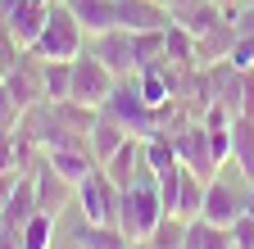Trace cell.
Returning <instances> with one entry per match:
<instances>
[{
    "mask_svg": "<svg viewBox=\"0 0 254 249\" xmlns=\"http://www.w3.org/2000/svg\"><path fill=\"white\" fill-rule=\"evenodd\" d=\"M173 23V9L164 0H118V27L127 32H159Z\"/></svg>",
    "mask_w": 254,
    "mask_h": 249,
    "instance_id": "obj_11",
    "label": "cell"
},
{
    "mask_svg": "<svg viewBox=\"0 0 254 249\" xmlns=\"http://www.w3.org/2000/svg\"><path fill=\"white\" fill-rule=\"evenodd\" d=\"M232 163L245 181H254V118H232Z\"/></svg>",
    "mask_w": 254,
    "mask_h": 249,
    "instance_id": "obj_18",
    "label": "cell"
},
{
    "mask_svg": "<svg viewBox=\"0 0 254 249\" xmlns=\"http://www.w3.org/2000/svg\"><path fill=\"white\" fill-rule=\"evenodd\" d=\"M232 245L236 249H254V217L250 213H241L236 222H232Z\"/></svg>",
    "mask_w": 254,
    "mask_h": 249,
    "instance_id": "obj_30",
    "label": "cell"
},
{
    "mask_svg": "<svg viewBox=\"0 0 254 249\" xmlns=\"http://www.w3.org/2000/svg\"><path fill=\"white\" fill-rule=\"evenodd\" d=\"M241 213H245V199H241L222 177H213V181L204 186V208H200V217H204V222H213V227H232Z\"/></svg>",
    "mask_w": 254,
    "mask_h": 249,
    "instance_id": "obj_12",
    "label": "cell"
},
{
    "mask_svg": "<svg viewBox=\"0 0 254 249\" xmlns=\"http://www.w3.org/2000/svg\"><path fill=\"white\" fill-rule=\"evenodd\" d=\"M32 186H37V208L41 213H64V204H73V195H77V186L73 181H64L55 168H50V159L41 154L37 159V168H32Z\"/></svg>",
    "mask_w": 254,
    "mask_h": 249,
    "instance_id": "obj_9",
    "label": "cell"
},
{
    "mask_svg": "<svg viewBox=\"0 0 254 249\" xmlns=\"http://www.w3.org/2000/svg\"><path fill=\"white\" fill-rule=\"evenodd\" d=\"M154 186H159V199H164V208H168V213H177V195H182V168H173V172H159V177H154Z\"/></svg>",
    "mask_w": 254,
    "mask_h": 249,
    "instance_id": "obj_27",
    "label": "cell"
},
{
    "mask_svg": "<svg viewBox=\"0 0 254 249\" xmlns=\"http://www.w3.org/2000/svg\"><path fill=\"white\" fill-rule=\"evenodd\" d=\"M82 50H86L82 23L73 18V9L64 5V0H55V5H50V18L41 27V37H37V46H32V54H37V59H77Z\"/></svg>",
    "mask_w": 254,
    "mask_h": 249,
    "instance_id": "obj_3",
    "label": "cell"
},
{
    "mask_svg": "<svg viewBox=\"0 0 254 249\" xmlns=\"http://www.w3.org/2000/svg\"><path fill=\"white\" fill-rule=\"evenodd\" d=\"M91 54L123 82V77H136V41L127 27H109V32L91 37Z\"/></svg>",
    "mask_w": 254,
    "mask_h": 249,
    "instance_id": "obj_8",
    "label": "cell"
},
{
    "mask_svg": "<svg viewBox=\"0 0 254 249\" xmlns=\"http://www.w3.org/2000/svg\"><path fill=\"white\" fill-rule=\"evenodd\" d=\"M73 9V18L82 23L86 37H100L109 27H118V0H64Z\"/></svg>",
    "mask_w": 254,
    "mask_h": 249,
    "instance_id": "obj_14",
    "label": "cell"
},
{
    "mask_svg": "<svg viewBox=\"0 0 254 249\" xmlns=\"http://www.w3.org/2000/svg\"><path fill=\"white\" fill-rule=\"evenodd\" d=\"M46 159H50V168H55L64 181H73V186H82L95 168H100L91 149H46Z\"/></svg>",
    "mask_w": 254,
    "mask_h": 249,
    "instance_id": "obj_17",
    "label": "cell"
},
{
    "mask_svg": "<svg viewBox=\"0 0 254 249\" xmlns=\"http://www.w3.org/2000/svg\"><path fill=\"white\" fill-rule=\"evenodd\" d=\"M136 41V73L154 68V64H168V41H164V27L159 32H132Z\"/></svg>",
    "mask_w": 254,
    "mask_h": 249,
    "instance_id": "obj_24",
    "label": "cell"
},
{
    "mask_svg": "<svg viewBox=\"0 0 254 249\" xmlns=\"http://www.w3.org/2000/svg\"><path fill=\"white\" fill-rule=\"evenodd\" d=\"M168 136H173V145H177L182 168H190V172L204 177V181L218 177V159H213V145H209V132H204V122H200V118H195V122H186V127H177V132H168Z\"/></svg>",
    "mask_w": 254,
    "mask_h": 249,
    "instance_id": "obj_6",
    "label": "cell"
},
{
    "mask_svg": "<svg viewBox=\"0 0 254 249\" xmlns=\"http://www.w3.org/2000/svg\"><path fill=\"white\" fill-rule=\"evenodd\" d=\"M100 113H109L118 127H123L127 136H136V141H145V136H154V132H159V113L145 104L141 86H136L132 77H123V82L114 86V96L100 104Z\"/></svg>",
    "mask_w": 254,
    "mask_h": 249,
    "instance_id": "obj_2",
    "label": "cell"
},
{
    "mask_svg": "<svg viewBox=\"0 0 254 249\" xmlns=\"http://www.w3.org/2000/svg\"><path fill=\"white\" fill-rule=\"evenodd\" d=\"M245 5H254V0H245Z\"/></svg>",
    "mask_w": 254,
    "mask_h": 249,
    "instance_id": "obj_34",
    "label": "cell"
},
{
    "mask_svg": "<svg viewBox=\"0 0 254 249\" xmlns=\"http://www.w3.org/2000/svg\"><path fill=\"white\" fill-rule=\"evenodd\" d=\"M0 18H5L9 37H14L23 50H32V46H37V37H41V27H46V18H50V5H41V0H18V5H14L9 14H0Z\"/></svg>",
    "mask_w": 254,
    "mask_h": 249,
    "instance_id": "obj_10",
    "label": "cell"
},
{
    "mask_svg": "<svg viewBox=\"0 0 254 249\" xmlns=\"http://www.w3.org/2000/svg\"><path fill=\"white\" fill-rule=\"evenodd\" d=\"M245 213L254 217V181H250V195H245Z\"/></svg>",
    "mask_w": 254,
    "mask_h": 249,
    "instance_id": "obj_32",
    "label": "cell"
},
{
    "mask_svg": "<svg viewBox=\"0 0 254 249\" xmlns=\"http://www.w3.org/2000/svg\"><path fill=\"white\" fill-rule=\"evenodd\" d=\"M232 46H236V23L222 18V23L209 27L204 37H195V64L209 68V64H218V59H232Z\"/></svg>",
    "mask_w": 254,
    "mask_h": 249,
    "instance_id": "obj_15",
    "label": "cell"
},
{
    "mask_svg": "<svg viewBox=\"0 0 254 249\" xmlns=\"http://www.w3.org/2000/svg\"><path fill=\"white\" fill-rule=\"evenodd\" d=\"M118 186L109 181V172L105 168H95L82 186H77V195H73V204L82 208V222H100V227H114V217H118Z\"/></svg>",
    "mask_w": 254,
    "mask_h": 249,
    "instance_id": "obj_4",
    "label": "cell"
},
{
    "mask_svg": "<svg viewBox=\"0 0 254 249\" xmlns=\"http://www.w3.org/2000/svg\"><path fill=\"white\" fill-rule=\"evenodd\" d=\"M41 82H46V100H68L73 96V59H41Z\"/></svg>",
    "mask_w": 254,
    "mask_h": 249,
    "instance_id": "obj_20",
    "label": "cell"
},
{
    "mask_svg": "<svg viewBox=\"0 0 254 249\" xmlns=\"http://www.w3.org/2000/svg\"><path fill=\"white\" fill-rule=\"evenodd\" d=\"M182 240H186V222H182L177 213H168L164 222L150 231V240H145V245H150V249H182Z\"/></svg>",
    "mask_w": 254,
    "mask_h": 249,
    "instance_id": "obj_26",
    "label": "cell"
},
{
    "mask_svg": "<svg viewBox=\"0 0 254 249\" xmlns=\"http://www.w3.org/2000/svg\"><path fill=\"white\" fill-rule=\"evenodd\" d=\"M232 64L241 73H254V37H241L236 32V46H232Z\"/></svg>",
    "mask_w": 254,
    "mask_h": 249,
    "instance_id": "obj_29",
    "label": "cell"
},
{
    "mask_svg": "<svg viewBox=\"0 0 254 249\" xmlns=\"http://www.w3.org/2000/svg\"><path fill=\"white\" fill-rule=\"evenodd\" d=\"M0 82H5V91L14 96V104H18L23 113H27L32 104H41V100H46V82H41V59L32 54V50H23V54L14 59V64L5 68V77H0Z\"/></svg>",
    "mask_w": 254,
    "mask_h": 249,
    "instance_id": "obj_7",
    "label": "cell"
},
{
    "mask_svg": "<svg viewBox=\"0 0 254 249\" xmlns=\"http://www.w3.org/2000/svg\"><path fill=\"white\" fill-rule=\"evenodd\" d=\"M73 240H77V249H132V240L118 227H100V222H82Z\"/></svg>",
    "mask_w": 254,
    "mask_h": 249,
    "instance_id": "obj_21",
    "label": "cell"
},
{
    "mask_svg": "<svg viewBox=\"0 0 254 249\" xmlns=\"http://www.w3.org/2000/svg\"><path fill=\"white\" fill-rule=\"evenodd\" d=\"M168 217L164 199H159V186L154 181H132L127 191L118 195V217H114V227L132 240V245H145L150 231L159 227Z\"/></svg>",
    "mask_w": 254,
    "mask_h": 249,
    "instance_id": "obj_1",
    "label": "cell"
},
{
    "mask_svg": "<svg viewBox=\"0 0 254 249\" xmlns=\"http://www.w3.org/2000/svg\"><path fill=\"white\" fill-rule=\"evenodd\" d=\"M100 168L109 172V181L118 186V191H127V186L136 181V172L145 168V163H141V141H136V136H127V141H123V145L109 154V159H105Z\"/></svg>",
    "mask_w": 254,
    "mask_h": 249,
    "instance_id": "obj_16",
    "label": "cell"
},
{
    "mask_svg": "<svg viewBox=\"0 0 254 249\" xmlns=\"http://www.w3.org/2000/svg\"><path fill=\"white\" fill-rule=\"evenodd\" d=\"M55 240V213H32L23 227V249H50Z\"/></svg>",
    "mask_w": 254,
    "mask_h": 249,
    "instance_id": "obj_25",
    "label": "cell"
},
{
    "mask_svg": "<svg viewBox=\"0 0 254 249\" xmlns=\"http://www.w3.org/2000/svg\"><path fill=\"white\" fill-rule=\"evenodd\" d=\"M123 141H127V132L118 127L109 113H100V118H95V127H91V154H95V163H105V159H109V154H114Z\"/></svg>",
    "mask_w": 254,
    "mask_h": 249,
    "instance_id": "obj_23",
    "label": "cell"
},
{
    "mask_svg": "<svg viewBox=\"0 0 254 249\" xmlns=\"http://www.w3.org/2000/svg\"><path fill=\"white\" fill-rule=\"evenodd\" d=\"M182 249H236L232 245V227H213V222H204V217H195V222H186Z\"/></svg>",
    "mask_w": 254,
    "mask_h": 249,
    "instance_id": "obj_19",
    "label": "cell"
},
{
    "mask_svg": "<svg viewBox=\"0 0 254 249\" xmlns=\"http://www.w3.org/2000/svg\"><path fill=\"white\" fill-rule=\"evenodd\" d=\"M114 86H118V77H114L91 50H82V54L73 59V96H68V100H82V104H91V109H100V104L114 96Z\"/></svg>",
    "mask_w": 254,
    "mask_h": 249,
    "instance_id": "obj_5",
    "label": "cell"
},
{
    "mask_svg": "<svg viewBox=\"0 0 254 249\" xmlns=\"http://www.w3.org/2000/svg\"><path fill=\"white\" fill-rule=\"evenodd\" d=\"M204 177H195L190 168H182V195H177V217L182 222H195L200 208H204Z\"/></svg>",
    "mask_w": 254,
    "mask_h": 249,
    "instance_id": "obj_22",
    "label": "cell"
},
{
    "mask_svg": "<svg viewBox=\"0 0 254 249\" xmlns=\"http://www.w3.org/2000/svg\"><path fill=\"white\" fill-rule=\"evenodd\" d=\"M18 172V149H14V127L0 136V181Z\"/></svg>",
    "mask_w": 254,
    "mask_h": 249,
    "instance_id": "obj_28",
    "label": "cell"
},
{
    "mask_svg": "<svg viewBox=\"0 0 254 249\" xmlns=\"http://www.w3.org/2000/svg\"><path fill=\"white\" fill-rule=\"evenodd\" d=\"M132 249H150V245H132Z\"/></svg>",
    "mask_w": 254,
    "mask_h": 249,
    "instance_id": "obj_33",
    "label": "cell"
},
{
    "mask_svg": "<svg viewBox=\"0 0 254 249\" xmlns=\"http://www.w3.org/2000/svg\"><path fill=\"white\" fill-rule=\"evenodd\" d=\"M241 118H254V73H245V100H241Z\"/></svg>",
    "mask_w": 254,
    "mask_h": 249,
    "instance_id": "obj_31",
    "label": "cell"
},
{
    "mask_svg": "<svg viewBox=\"0 0 254 249\" xmlns=\"http://www.w3.org/2000/svg\"><path fill=\"white\" fill-rule=\"evenodd\" d=\"M32 213H41V208H37V186H32V172H23V177L14 181V191L0 199V227L23 231Z\"/></svg>",
    "mask_w": 254,
    "mask_h": 249,
    "instance_id": "obj_13",
    "label": "cell"
}]
</instances>
